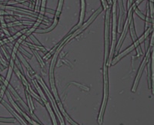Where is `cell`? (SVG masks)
<instances>
[{
	"mask_svg": "<svg viewBox=\"0 0 154 125\" xmlns=\"http://www.w3.org/2000/svg\"><path fill=\"white\" fill-rule=\"evenodd\" d=\"M151 31V28H148V30H146V32H145V34H144V35H143V36L140 37V38L138 39V40L136 41V42H134V44H133V45H131V46H130V47L129 48V49H126V50L125 51V52H123V53H121V54H119V55L117 56V57L115 58H114L113 60H112V64H115V63L117 62V61H119V60L121 58H123V56L125 55H126V54H127V53H129V52H131V51L133 50V49H135V48L137 47V46H138V45H140V44L141 43V42H143L144 39H145V38H146V37L148 36V35H149V31Z\"/></svg>",
	"mask_w": 154,
	"mask_h": 125,
	"instance_id": "6da1fadb",
	"label": "cell"
},
{
	"mask_svg": "<svg viewBox=\"0 0 154 125\" xmlns=\"http://www.w3.org/2000/svg\"><path fill=\"white\" fill-rule=\"evenodd\" d=\"M84 13H85V0H81V15H80V20H79V23L78 24V25H77L75 28H74L71 31V32H72V31H74L77 27H79V26L82 24V22H83V19H84V15H85Z\"/></svg>",
	"mask_w": 154,
	"mask_h": 125,
	"instance_id": "8992f818",
	"label": "cell"
},
{
	"mask_svg": "<svg viewBox=\"0 0 154 125\" xmlns=\"http://www.w3.org/2000/svg\"><path fill=\"white\" fill-rule=\"evenodd\" d=\"M107 1H108V2H109V4L112 3V2H111V0H107Z\"/></svg>",
	"mask_w": 154,
	"mask_h": 125,
	"instance_id": "30bf717a",
	"label": "cell"
},
{
	"mask_svg": "<svg viewBox=\"0 0 154 125\" xmlns=\"http://www.w3.org/2000/svg\"><path fill=\"white\" fill-rule=\"evenodd\" d=\"M132 2H133V0H129V1H128V8H130V5H131Z\"/></svg>",
	"mask_w": 154,
	"mask_h": 125,
	"instance_id": "9c48e42d",
	"label": "cell"
},
{
	"mask_svg": "<svg viewBox=\"0 0 154 125\" xmlns=\"http://www.w3.org/2000/svg\"><path fill=\"white\" fill-rule=\"evenodd\" d=\"M149 57V50L148 51V52H147L146 56L145 57V58H144V60H143V61L142 64H141V66H140V71H139L138 75H137V78H136V81H135V84H134V85H133V89H132V91H136V88H137V84H138V81H139V79H140V75H141V74H142V71H143V70L144 66H145L146 62L147 61V60H148Z\"/></svg>",
	"mask_w": 154,
	"mask_h": 125,
	"instance_id": "277c9868",
	"label": "cell"
},
{
	"mask_svg": "<svg viewBox=\"0 0 154 125\" xmlns=\"http://www.w3.org/2000/svg\"><path fill=\"white\" fill-rule=\"evenodd\" d=\"M104 80H105V88H104V98H103V106H102L101 111H100V116H99V122L100 124L102 123V116L103 115V111H104V108H105V105H106V97H107V78H106V68L105 65V68H104Z\"/></svg>",
	"mask_w": 154,
	"mask_h": 125,
	"instance_id": "3957f363",
	"label": "cell"
},
{
	"mask_svg": "<svg viewBox=\"0 0 154 125\" xmlns=\"http://www.w3.org/2000/svg\"><path fill=\"white\" fill-rule=\"evenodd\" d=\"M102 1V3H103V8L105 9H108V4H107V2H106V0H101Z\"/></svg>",
	"mask_w": 154,
	"mask_h": 125,
	"instance_id": "ba28073f",
	"label": "cell"
},
{
	"mask_svg": "<svg viewBox=\"0 0 154 125\" xmlns=\"http://www.w3.org/2000/svg\"><path fill=\"white\" fill-rule=\"evenodd\" d=\"M109 14H110V9L109 8L106 10V55H105V59L106 61L107 55H108V47H109Z\"/></svg>",
	"mask_w": 154,
	"mask_h": 125,
	"instance_id": "7a4b0ae2",
	"label": "cell"
},
{
	"mask_svg": "<svg viewBox=\"0 0 154 125\" xmlns=\"http://www.w3.org/2000/svg\"><path fill=\"white\" fill-rule=\"evenodd\" d=\"M63 0H60V2H59V5H58V9L57 11H56V19H55V22L54 24L53 25V26L49 28V29H46L45 30V31H50L51 29H53L54 28L55 26L56 25L58 22V19H59V17H60V12H61V9H62V5H63Z\"/></svg>",
	"mask_w": 154,
	"mask_h": 125,
	"instance_id": "5b68a950",
	"label": "cell"
},
{
	"mask_svg": "<svg viewBox=\"0 0 154 125\" xmlns=\"http://www.w3.org/2000/svg\"><path fill=\"white\" fill-rule=\"evenodd\" d=\"M152 93L154 94V45H153V49H152Z\"/></svg>",
	"mask_w": 154,
	"mask_h": 125,
	"instance_id": "52a82bcc",
	"label": "cell"
}]
</instances>
